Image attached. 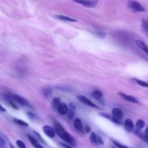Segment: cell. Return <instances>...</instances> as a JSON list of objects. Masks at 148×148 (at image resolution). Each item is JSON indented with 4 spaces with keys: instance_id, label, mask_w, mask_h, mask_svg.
Here are the masks:
<instances>
[{
    "instance_id": "6da1fadb",
    "label": "cell",
    "mask_w": 148,
    "mask_h": 148,
    "mask_svg": "<svg viewBox=\"0 0 148 148\" xmlns=\"http://www.w3.org/2000/svg\"><path fill=\"white\" fill-rule=\"evenodd\" d=\"M54 127L56 132L58 136L61 138L64 141L69 143L72 147H76V143L73 138L64 129L62 125L57 121H54Z\"/></svg>"
},
{
    "instance_id": "7a4b0ae2",
    "label": "cell",
    "mask_w": 148,
    "mask_h": 148,
    "mask_svg": "<svg viewBox=\"0 0 148 148\" xmlns=\"http://www.w3.org/2000/svg\"><path fill=\"white\" fill-rule=\"evenodd\" d=\"M130 8L135 12H141L145 11V8L137 1H131L129 3Z\"/></svg>"
},
{
    "instance_id": "3957f363",
    "label": "cell",
    "mask_w": 148,
    "mask_h": 148,
    "mask_svg": "<svg viewBox=\"0 0 148 148\" xmlns=\"http://www.w3.org/2000/svg\"><path fill=\"white\" fill-rule=\"evenodd\" d=\"M78 100L82 103L90 106V107H92V108H98V106L94 103H93L90 99H89L88 98H87V97L83 96V95H79L77 97Z\"/></svg>"
},
{
    "instance_id": "277c9868",
    "label": "cell",
    "mask_w": 148,
    "mask_h": 148,
    "mask_svg": "<svg viewBox=\"0 0 148 148\" xmlns=\"http://www.w3.org/2000/svg\"><path fill=\"white\" fill-rule=\"evenodd\" d=\"M43 131L44 134L47 136L49 138H52L55 136L56 135V131L54 128L51 127V126L49 125H44L43 127Z\"/></svg>"
},
{
    "instance_id": "5b68a950",
    "label": "cell",
    "mask_w": 148,
    "mask_h": 148,
    "mask_svg": "<svg viewBox=\"0 0 148 148\" xmlns=\"http://www.w3.org/2000/svg\"><path fill=\"white\" fill-rule=\"evenodd\" d=\"M10 98L12 99L14 101L17 102L19 104L23 105V106H28L29 105L28 102L23 98L20 97V95H18L17 94H12L10 96Z\"/></svg>"
},
{
    "instance_id": "8992f818",
    "label": "cell",
    "mask_w": 148,
    "mask_h": 148,
    "mask_svg": "<svg viewBox=\"0 0 148 148\" xmlns=\"http://www.w3.org/2000/svg\"><path fill=\"white\" fill-rule=\"evenodd\" d=\"M119 95L122 99H123L125 101H128L130 102H132V103H139V101L133 96L127 95V94H125L121 93V92L119 93Z\"/></svg>"
},
{
    "instance_id": "52a82bcc",
    "label": "cell",
    "mask_w": 148,
    "mask_h": 148,
    "mask_svg": "<svg viewBox=\"0 0 148 148\" xmlns=\"http://www.w3.org/2000/svg\"><path fill=\"white\" fill-rule=\"evenodd\" d=\"M75 2L87 8H94L97 5L98 2L97 1H75Z\"/></svg>"
},
{
    "instance_id": "ba28073f",
    "label": "cell",
    "mask_w": 148,
    "mask_h": 148,
    "mask_svg": "<svg viewBox=\"0 0 148 148\" xmlns=\"http://www.w3.org/2000/svg\"><path fill=\"white\" fill-rule=\"evenodd\" d=\"M57 110L58 112L62 115H65L69 112L68 106L65 103H61V104L57 108Z\"/></svg>"
},
{
    "instance_id": "9c48e42d",
    "label": "cell",
    "mask_w": 148,
    "mask_h": 148,
    "mask_svg": "<svg viewBox=\"0 0 148 148\" xmlns=\"http://www.w3.org/2000/svg\"><path fill=\"white\" fill-rule=\"evenodd\" d=\"M112 113L113 114V116L115 118H116L118 120L121 119L123 117L124 114L123 112H122V110L117 108H113L112 110Z\"/></svg>"
},
{
    "instance_id": "30bf717a",
    "label": "cell",
    "mask_w": 148,
    "mask_h": 148,
    "mask_svg": "<svg viewBox=\"0 0 148 148\" xmlns=\"http://www.w3.org/2000/svg\"><path fill=\"white\" fill-rule=\"evenodd\" d=\"M134 124L132 120L130 119H127L124 121V128L126 131L130 132L134 129Z\"/></svg>"
},
{
    "instance_id": "8fae6325",
    "label": "cell",
    "mask_w": 148,
    "mask_h": 148,
    "mask_svg": "<svg viewBox=\"0 0 148 148\" xmlns=\"http://www.w3.org/2000/svg\"><path fill=\"white\" fill-rule=\"evenodd\" d=\"M135 43L140 49H142L145 53L148 55V46L142 40H136Z\"/></svg>"
},
{
    "instance_id": "7c38bea8",
    "label": "cell",
    "mask_w": 148,
    "mask_h": 148,
    "mask_svg": "<svg viewBox=\"0 0 148 148\" xmlns=\"http://www.w3.org/2000/svg\"><path fill=\"white\" fill-rule=\"evenodd\" d=\"M73 126L78 131H83V124L81 120L79 118H76L73 121Z\"/></svg>"
},
{
    "instance_id": "4fadbf2b",
    "label": "cell",
    "mask_w": 148,
    "mask_h": 148,
    "mask_svg": "<svg viewBox=\"0 0 148 148\" xmlns=\"http://www.w3.org/2000/svg\"><path fill=\"white\" fill-rule=\"evenodd\" d=\"M29 142H31V143L34 146V147L35 148H44L39 143V142L33 136H31V135H28L27 136Z\"/></svg>"
},
{
    "instance_id": "5bb4252c",
    "label": "cell",
    "mask_w": 148,
    "mask_h": 148,
    "mask_svg": "<svg viewBox=\"0 0 148 148\" xmlns=\"http://www.w3.org/2000/svg\"><path fill=\"white\" fill-rule=\"evenodd\" d=\"M141 29L144 34L148 37V20L144 19L142 21Z\"/></svg>"
},
{
    "instance_id": "9a60e30c",
    "label": "cell",
    "mask_w": 148,
    "mask_h": 148,
    "mask_svg": "<svg viewBox=\"0 0 148 148\" xmlns=\"http://www.w3.org/2000/svg\"><path fill=\"white\" fill-rule=\"evenodd\" d=\"M56 18H57L59 20H61L63 21H70V22H76L77 20L75 18L69 17H67V16H65L63 15H57L56 16Z\"/></svg>"
},
{
    "instance_id": "2e32d148",
    "label": "cell",
    "mask_w": 148,
    "mask_h": 148,
    "mask_svg": "<svg viewBox=\"0 0 148 148\" xmlns=\"http://www.w3.org/2000/svg\"><path fill=\"white\" fill-rule=\"evenodd\" d=\"M92 96L95 99H101L103 96L102 92L99 90H95L92 92Z\"/></svg>"
},
{
    "instance_id": "e0dca14e",
    "label": "cell",
    "mask_w": 148,
    "mask_h": 148,
    "mask_svg": "<svg viewBox=\"0 0 148 148\" xmlns=\"http://www.w3.org/2000/svg\"><path fill=\"white\" fill-rule=\"evenodd\" d=\"M61 104V99L58 97H54L52 101V106L54 109H57L58 106Z\"/></svg>"
},
{
    "instance_id": "ac0fdd59",
    "label": "cell",
    "mask_w": 148,
    "mask_h": 148,
    "mask_svg": "<svg viewBox=\"0 0 148 148\" xmlns=\"http://www.w3.org/2000/svg\"><path fill=\"white\" fill-rule=\"evenodd\" d=\"M145 122L141 119H139L136 122V130L139 131L145 127Z\"/></svg>"
},
{
    "instance_id": "d6986e66",
    "label": "cell",
    "mask_w": 148,
    "mask_h": 148,
    "mask_svg": "<svg viewBox=\"0 0 148 148\" xmlns=\"http://www.w3.org/2000/svg\"><path fill=\"white\" fill-rule=\"evenodd\" d=\"M90 140L92 143L94 145H97L98 144V140H97V136L96 135L95 133L92 132L90 135Z\"/></svg>"
},
{
    "instance_id": "ffe728a7",
    "label": "cell",
    "mask_w": 148,
    "mask_h": 148,
    "mask_svg": "<svg viewBox=\"0 0 148 148\" xmlns=\"http://www.w3.org/2000/svg\"><path fill=\"white\" fill-rule=\"evenodd\" d=\"M13 121L18 124V125H20L21 126H24V127H27L28 126V124L24 121L22 120H20V119H13Z\"/></svg>"
},
{
    "instance_id": "44dd1931",
    "label": "cell",
    "mask_w": 148,
    "mask_h": 148,
    "mask_svg": "<svg viewBox=\"0 0 148 148\" xmlns=\"http://www.w3.org/2000/svg\"><path fill=\"white\" fill-rule=\"evenodd\" d=\"M134 80L135 81V82H136L138 84H139V85H140V86H142V87H148V83L145 82H144V81H143V80L138 79H134Z\"/></svg>"
},
{
    "instance_id": "7402d4cb",
    "label": "cell",
    "mask_w": 148,
    "mask_h": 148,
    "mask_svg": "<svg viewBox=\"0 0 148 148\" xmlns=\"http://www.w3.org/2000/svg\"><path fill=\"white\" fill-rule=\"evenodd\" d=\"M6 145L5 139L2 136V133H1V136H0V148H5Z\"/></svg>"
},
{
    "instance_id": "603a6c76",
    "label": "cell",
    "mask_w": 148,
    "mask_h": 148,
    "mask_svg": "<svg viewBox=\"0 0 148 148\" xmlns=\"http://www.w3.org/2000/svg\"><path fill=\"white\" fill-rule=\"evenodd\" d=\"M16 145L18 146L19 148H26V146L25 143L20 139H18L16 140Z\"/></svg>"
},
{
    "instance_id": "cb8c5ba5",
    "label": "cell",
    "mask_w": 148,
    "mask_h": 148,
    "mask_svg": "<svg viewBox=\"0 0 148 148\" xmlns=\"http://www.w3.org/2000/svg\"><path fill=\"white\" fill-rule=\"evenodd\" d=\"M112 143H113L116 146H117V147H119V148H130V147H127V146H125V145H122V144H121V143L117 142V141L112 140Z\"/></svg>"
},
{
    "instance_id": "d4e9b609",
    "label": "cell",
    "mask_w": 148,
    "mask_h": 148,
    "mask_svg": "<svg viewBox=\"0 0 148 148\" xmlns=\"http://www.w3.org/2000/svg\"><path fill=\"white\" fill-rule=\"evenodd\" d=\"M95 33L96 34L97 36H99V38H104L105 36V33L104 32H102L101 31L97 30L95 31Z\"/></svg>"
},
{
    "instance_id": "484cf974",
    "label": "cell",
    "mask_w": 148,
    "mask_h": 148,
    "mask_svg": "<svg viewBox=\"0 0 148 148\" xmlns=\"http://www.w3.org/2000/svg\"><path fill=\"white\" fill-rule=\"evenodd\" d=\"M74 114V108L73 106H71V109H69V117L72 118Z\"/></svg>"
},
{
    "instance_id": "4316f807",
    "label": "cell",
    "mask_w": 148,
    "mask_h": 148,
    "mask_svg": "<svg viewBox=\"0 0 148 148\" xmlns=\"http://www.w3.org/2000/svg\"><path fill=\"white\" fill-rule=\"evenodd\" d=\"M8 101H9V104L12 106V108H14V109H18V108L17 107V106L14 103V102H13V101H12L10 99V98H9V99L8 100Z\"/></svg>"
},
{
    "instance_id": "83f0119b",
    "label": "cell",
    "mask_w": 148,
    "mask_h": 148,
    "mask_svg": "<svg viewBox=\"0 0 148 148\" xmlns=\"http://www.w3.org/2000/svg\"><path fill=\"white\" fill-rule=\"evenodd\" d=\"M27 115L31 119H34L35 117V115L32 113H30V112H28L27 113Z\"/></svg>"
},
{
    "instance_id": "f1b7e54d",
    "label": "cell",
    "mask_w": 148,
    "mask_h": 148,
    "mask_svg": "<svg viewBox=\"0 0 148 148\" xmlns=\"http://www.w3.org/2000/svg\"><path fill=\"white\" fill-rule=\"evenodd\" d=\"M97 140H98V144H99V145H103V140L99 136H97Z\"/></svg>"
},
{
    "instance_id": "f546056e",
    "label": "cell",
    "mask_w": 148,
    "mask_h": 148,
    "mask_svg": "<svg viewBox=\"0 0 148 148\" xmlns=\"http://www.w3.org/2000/svg\"><path fill=\"white\" fill-rule=\"evenodd\" d=\"M99 114L101 116L104 117H105L106 119H110V116H109L108 114H106L103 113H99Z\"/></svg>"
},
{
    "instance_id": "4dcf8cb0",
    "label": "cell",
    "mask_w": 148,
    "mask_h": 148,
    "mask_svg": "<svg viewBox=\"0 0 148 148\" xmlns=\"http://www.w3.org/2000/svg\"><path fill=\"white\" fill-rule=\"evenodd\" d=\"M60 144L64 148H72V147L71 146H69V145H66V144H65L64 143H60Z\"/></svg>"
},
{
    "instance_id": "1f68e13d",
    "label": "cell",
    "mask_w": 148,
    "mask_h": 148,
    "mask_svg": "<svg viewBox=\"0 0 148 148\" xmlns=\"http://www.w3.org/2000/svg\"><path fill=\"white\" fill-rule=\"evenodd\" d=\"M145 135L146 136V138L148 139V127L146 128L145 132Z\"/></svg>"
},
{
    "instance_id": "d6a6232c",
    "label": "cell",
    "mask_w": 148,
    "mask_h": 148,
    "mask_svg": "<svg viewBox=\"0 0 148 148\" xmlns=\"http://www.w3.org/2000/svg\"><path fill=\"white\" fill-rule=\"evenodd\" d=\"M90 130H91V129L88 126L86 127V132H89L90 131Z\"/></svg>"
},
{
    "instance_id": "836d02e7",
    "label": "cell",
    "mask_w": 148,
    "mask_h": 148,
    "mask_svg": "<svg viewBox=\"0 0 148 148\" xmlns=\"http://www.w3.org/2000/svg\"><path fill=\"white\" fill-rule=\"evenodd\" d=\"M1 111L2 112H5L6 111V109H3V107L2 106H1Z\"/></svg>"
},
{
    "instance_id": "e575fe53",
    "label": "cell",
    "mask_w": 148,
    "mask_h": 148,
    "mask_svg": "<svg viewBox=\"0 0 148 148\" xmlns=\"http://www.w3.org/2000/svg\"><path fill=\"white\" fill-rule=\"evenodd\" d=\"M10 148H14L13 146H12V145H10Z\"/></svg>"
}]
</instances>
